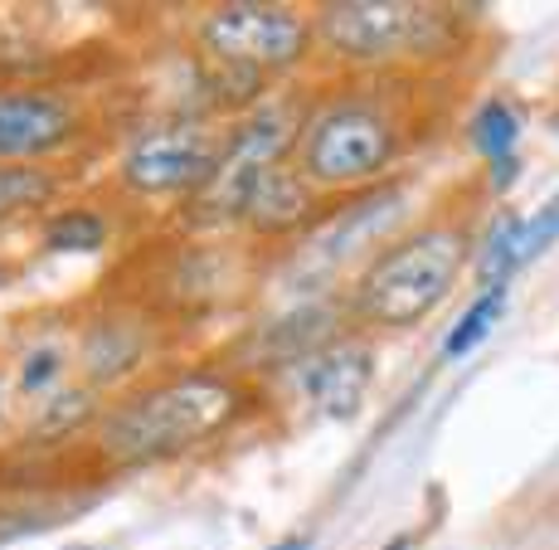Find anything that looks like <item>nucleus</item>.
Masks as SVG:
<instances>
[{"label": "nucleus", "instance_id": "1", "mask_svg": "<svg viewBox=\"0 0 559 550\" xmlns=\"http://www.w3.org/2000/svg\"><path fill=\"white\" fill-rule=\"evenodd\" d=\"M239 409L243 390L229 375L190 371L117 405L98 429V448L122 468H142V463H160L195 448L200 438H214L239 419Z\"/></svg>", "mask_w": 559, "mask_h": 550}, {"label": "nucleus", "instance_id": "2", "mask_svg": "<svg viewBox=\"0 0 559 550\" xmlns=\"http://www.w3.org/2000/svg\"><path fill=\"white\" fill-rule=\"evenodd\" d=\"M462 258H467V234L453 224H428L390 244L365 264L356 283V317L370 327H414L453 293Z\"/></svg>", "mask_w": 559, "mask_h": 550}, {"label": "nucleus", "instance_id": "3", "mask_svg": "<svg viewBox=\"0 0 559 550\" xmlns=\"http://www.w3.org/2000/svg\"><path fill=\"white\" fill-rule=\"evenodd\" d=\"M311 39L350 63H390L433 54L448 39V20L443 10L414 0H336L317 10Z\"/></svg>", "mask_w": 559, "mask_h": 550}, {"label": "nucleus", "instance_id": "4", "mask_svg": "<svg viewBox=\"0 0 559 550\" xmlns=\"http://www.w3.org/2000/svg\"><path fill=\"white\" fill-rule=\"evenodd\" d=\"M400 156V132L374 103H336L307 127L302 171L297 176L321 190H356L380 180Z\"/></svg>", "mask_w": 559, "mask_h": 550}, {"label": "nucleus", "instance_id": "5", "mask_svg": "<svg viewBox=\"0 0 559 550\" xmlns=\"http://www.w3.org/2000/svg\"><path fill=\"white\" fill-rule=\"evenodd\" d=\"M200 45L224 69H239L243 79L273 69H293L311 49V20L293 5H267V0H234L214 5L200 20Z\"/></svg>", "mask_w": 559, "mask_h": 550}, {"label": "nucleus", "instance_id": "6", "mask_svg": "<svg viewBox=\"0 0 559 550\" xmlns=\"http://www.w3.org/2000/svg\"><path fill=\"white\" fill-rule=\"evenodd\" d=\"M219 151H224V137L200 132V127L152 132L122 156V186L136 190V196H180V190H204V180L214 176Z\"/></svg>", "mask_w": 559, "mask_h": 550}, {"label": "nucleus", "instance_id": "7", "mask_svg": "<svg viewBox=\"0 0 559 550\" xmlns=\"http://www.w3.org/2000/svg\"><path fill=\"white\" fill-rule=\"evenodd\" d=\"M400 210H404V190L400 186L370 190V196H360L356 204L336 210V220H326L307 239L297 273H302V278H331L341 264H350L356 254L374 249V239H380V234L400 220Z\"/></svg>", "mask_w": 559, "mask_h": 550}, {"label": "nucleus", "instance_id": "8", "mask_svg": "<svg viewBox=\"0 0 559 550\" xmlns=\"http://www.w3.org/2000/svg\"><path fill=\"white\" fill-rule=\"evenodd\" d=\"M370 381H374V347L360 337H341L326 341L321 351H307L302 371H297L302 395L326 419H356L365 395H370Z\"/></svg>", "mask_w": 559, "mask_h": 550}, {"label": "nucleus", "instance_id": "9", "mask_svg": "<svg viewBox=\"0 0 559 550\" xmlns=\"http://www.w3.org/2000/svg\"><path fill=\"white\" fill-rule=\"evenodd\" d=\"M79 132V113L59 93L39 89H0V161L25 166L29 156L59 151Z\"/></svg>", "mask_w": 559, "mask_h": 550}, {"label": "nucleus", "instance_id": "10", "mask_svg": "<svg viewBox=\"0 0 559 550\" xmlns=\"http://www.w3.org/2000/svg\"><path fill=\"white\" fill-rule=\"evenodd\" d=\"M239 214L258 234H293L317 214V196H311V186L297 171L267 166L249 180V190H243V200H239Z\"/></svg>", "mask_w": 559, "mask_h": 550}, {"label": "nucleus", "instance_id": "11", "mask_svg": "<svg viewBox=\"0 0 559 550\" xmlns=\"http://www.w3.org/2000/svg\"><path fill=\"white\" fill-rule=\"evenodd\" d=\"M136 355H142V337L132 327H98L83 341V365L93 381H112V375L132 371Z\"/></svg>", "mask_w": 559, "mask_h": 550}, {"label": "nucleus", "instance_id": "12", "mask_svg": "<svg viewBox=\"0 0 559 550\" xmlns=\"http://www.w3.org/2000/svg\"><path fill=\"white\" fill-rule=\"evenodd\" d=\"M501 307H507V288H481L477 302H472V307L457 317V327L448 331V341H443V355H448V361H462L467 351H477L481 341L491 337V327H497Z\"/></svg>", "mask_w": 559, "mask_h": 550}, {"label": "nucleus", "instance_id": "13", "mask_svg": "<svg viewBox=\"0 0 559 550\" xmlns=\"http://www.w3.org/2000/svg\"><path fill=\"white\" fill-rule=\"evenodd\" d=\"M515 142H521V117L511 113V103H501V98L481 103L477 117H472V147L497 166V161H511Z\"/></svg>", "mask_w": 559, "mask_h": 550}, {"label": "nucleus", "instance_id": "14", "mask_svg": "<svg viewBox=\"0 0 559 550\" xmlns=\"http://www.w3.org/2000/svg\"><path fill=\"white\" fill-rule=\"evenodd\" d=\"M59 180L39 166H0V224L15 220L20 210H39L53 200Z\"/></svg>", "mask_w": 559, "mask_h": 550}, {"label": "nucleus", "instance_id": "15", "mask_svg": "<svg viewBox=\"0 0 559 550\" xmlns=\"http://www.w3.org/2000/svg\"><path fill=\"white\" fill-rule=\"evenodd\" d=\"M45 244L53 254H93L107 244V220L98 210H59L45 224Z\"/></svg>", "mask_w": 559, "mask_h": 550}, {"label": "nucleus", "instance_id": "16", "mask_svg": "<svg viewBox=\"0 0 559 550\" xmlns=\"http://www.w3.org/2000/svg\"><path fill=\"white\" fill-rule=\"evenodd\" d=\"M555 239H559V190L531 214V220L515 224V268L531 264V258H540Z\"/></svg>", "mask_w": 559, "mask_h": 550}, {"label": "nucleus", "instance_id": "17", "mask_svg": "<svg viewBox=\"0 0 559 550\" xmlns=\"http://www.w3.org/2000/svg\"><path fill=\"white\" fill-rule=\"evenodd\" d=\"M59 371H63V351H59V347H39V351H29V355H25V365H20V390H25V395L45 390V385L59 381Z\"/></svg>", "mask_w": 559, "mask_h": 550}, {"label": "nucleus", "instance_id": "18", "mask_svg": "<svg viewBox=\"0 0 559 550\" xmlns=\"http://www.w3.org/2000/svg\"><path fill=\"white\" fill-rule=\"evenodd\" d=\"M73 419H83V395H59L53 409H45V419H39V434H59Z\"/></svg>", "mask_w": 559, "mask_h": 550}, {"label": "nucleus", "instance_id": "19", "mask_svg": "<svg viewBox=\"0 0 559 550\" xmlns=\"http://www.w3.org/2000/svg\"><path fill=\"white\" fill-rule=\"evenodd\" d=\"M273 550H307V536H287V541H277Z\"/></svg>", "mask_w": 559, "mask_h": 550}, {"label": "nucleus", "instance_id": "20", "mask_svg": "<svg viewBox=\"0 0 559 550\" xmlns=\"http://www.w3.org/2000/svg\"><path fill=\"white\" fill-rule=\"evenodd\" d=\"M384 550H408V536H394V541L384 546Z\"/></svg>", "mask_w": 559, "mask_h": 550}, {"label": "nucleus", "instance_id": "21", "mask_svg": "<svg viewBox=\"0 0 559 550\" xmlns=\"http://www.w3.org/2000/svg\"><path fill=\"white\" fill-rule=\"evenodd\" d=\"M0 409H5V395H0Z\"/></svg>", "mask_w": 559, "mask_h": 550}, {"label": "nucleus", "instance_id": "22", "mask_svg": "<svg viewBox=\"0 0 559 550\" xmlns=\"http://www.w3.org/2000/svg\"><path fill=\"white\" fill-rule=\"evenodd\" d=\"M73 550H88V546H73Z\"/></svg>", "mask_w": 559, "mask_h": 550}]
</instances>
